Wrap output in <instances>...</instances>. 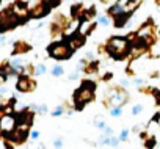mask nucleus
I'll return each instance as SVG.
<instances>
[{
  "label": "nucleus",
  "instance_id": "7ed1b4c3",
  "mask_svg": "<svg viewBox=\"0 0 160 149\" xmlns=\"http://www.w3.org/2000/svg\"><path fill=\"white\" fill-rule=\"evenodd\" d=\"M127 99H129V96H127V93L124 90H121V88H112V90L107 91V94L104 97V105L107 108L115 107V105H124L127 102Z\"/></svg>",
  "mask_w": 160,
  "mask_h": 149
},
{
  "label": "nucleus",
  "instance_id": "c756f323",
  "mask_svg": "<svg viewBox=\"0 0 160 149\" xmlns=\"http://www.w3.org/2000/svg\"><path fill=\"white\" fill-rule=\"evenodd\" d=\"M102 130H104V135H107V137H110V135H113V130H112L110 127H107V126H105V127H104Z\"/></svg>",
  "mask_w": 160,
  "mask_h": 149
},
{
  "label": "nucleus",
  "instance_id": "cd10ccee",
  "mask_svg": "<svg viewBox=\"0 0 160 149\" xmlns=\"http://www.w3.org/2000/svg\"><path fill=\"white\" fill-rule=\"evenodd\" d=\"M46 2H47V3L50 5V8H52V7H58L61 0H46Z\"/></svg>",
  "mask_w": 160,
  "mask_h": 149
},
{
  "label": "nucleus",
  "instance_id": "f704fd0d",
  "mask_svg": "<svg viewBox=\"0 0 160 149\" xmlns=\"http://www.w3.org/2000/svg\"><path fill=\"white\" fill-rule=\"evenodd\" d=\"M157 3H160V0H157Z\"/></svg>",
  "mask_w": 160,
  "mask_h": 149
},
{
  "label": "nucleus",
  "instance_id": "4468645a",
  "mask_svg": "<svg viewBox=\"0 0 160 149\" xmlns=\"http://www.w3.org/2000/svg\"><path fill=\"white\" fill-rule=\"evenodd\" d=\"M63 74H64V67L60 66V64H55V66L50 69V76H52V77H63Z\"/></svg>",
  "mask_w": 160,
  "mask_h": 149
},
{
  "label": "nucleus",
  "instance_id": "7c9ffc66",
  "mask_svg": "<svg viewBox=\"0 0 160 149\" xmlns=\"http://www.w3.org/2000/svg\"><path fill=\"white\" fill-rule=\"evenodd\" d=\"M7 42V36H5V33H0V44H5Z\"/></svg>",
  "mask_w": 160,
  "mask_h": 149
},
{
  "label": "nucleus",
  "instance_id": "c85d7f7f",
  "mask_svg": "<svg viewBox=\"0 0 160 149\" xmlns=\"http://www.w3.org/2000/svg\"><path fill=\"white\" fill-rule=\"evenodd\" d=\"M63 144H64V143H63V140H61V138H58V140H55V141H53V147H63Z\"/></svg>",
  "mask_w": 160,
  "mask_h": 149
},
{
  "label": "nucleus",
  "instance_id": "9b49d317",
  "mask_svg": "<svg viewBox=\"0 0 160 149\" xmlns=\"http://www.w3.org/2000/svg\"><path fill=\"white\" fill-rule=\"evenodd\" d=\"M11 10H13V13L22 21V17H25V16H28V7L24 3V2H14L11 7H10Z\"/></svg>",
  "mask_w": 160,
  "mask_h": 149
},
{
  "label": "nucleus",
  "instance_id": "412c9836",
  "mask_svg": "<svg viewBox=\"0 0 160 149\" xmlns=\"http://www.w3.org/2000/svg\"><path fill=\"white\" fill-rule=\"evenodd\" d=\"M119 143H121V141H119V138H116V137L110 135V141H108V146H112V147H116V146H118Z\"/></svg>",
  "mask_w": 160,
  "mask_h": 149
},
{
  "label": "nucleus",
  "instance_id": "dca6fc26",
  "mask_svg": "<svg viewBox=\"0 0 160 149\" xmlns=\"http://www.w3.org/2000/svg\"><path fill=\"white\" fill-rule=\"evenodd\" d=\"M110 115L113 118H119L122 115V105H115V107H110Z\"/></svg>",
  "mask_w": 160,
  "mask_h": 149
},
{
  "label": "nucleus",
  "instance_id": "b1692460",
  "mask_svg": "<svg viewBox=\"0 0 160 149\" xmlns=\"http://www.w3.org/2000/svg\"><path fill=\"white\" fill-rule=\"evenodd\" d=\"M118 138H119V141H126V140L129 138V130H127V129H122V130H121V135H119Z\"/></svg>",
  "mask_w": 160,
  "mask_h": 149
},
{
  "label": "nucleus",
  "instance_id": "ddd939ff",
  "mask_svg": "<svg viewBox=\"0 0 160 149\" xmlns=\"http://www.w3.org/2000/svg\"><path fill=\"white\" fill-rule=\"evenodd\" d=\"M122 11H126L124 10V5H121L119 2H116V3H113L110 8H108V14L113 17V16H116V14H119V13H122Z\"/></svg>",
  "mask_w": 160,
  "mask_h": 149
},
{
  "label": "nucleus",
  "instance_id": "393cba45",
  "mask_svg": "<svg viewBox=\"0 0 160 149\" xmlns=\"http://www.w3.org/2000/svg\"><path fill=\"white\" fill-rule=\"evenodd\" d=\"M7 80H8V76H7L3 71H0V85H5Z\"/></svg>",
  "mask_w": 160,
  "mask_h": 149
},
{
  "label": "nucleus",
  "instance_id": "0eeeda50",
  "mask_svg": "<svg viewBox=\"0 0 160 149\" xmlns=\"http://www.w3.org/2000/svg\"><path fill=\"white\" fill-rule=\"evenodd\" d=\"M18 124V118L14 115H10V113H3L0 116V135L2 137H8L14 127Z\"/></svg>",
  "mask_w": 160,
  "mask_h": 149
},
{
  "label": "nucleus",
  "instance_id": "6e6552de",
  "mask_svg": "<svg viewBox=\"0 0 160 149\" xmlns=\"http://www.w3.org/2000/svg\"><path fill=\"white\" fill-rule=\"evenodd\" d=\"M16 88L21 93H33L36 90V80L33 79V76H24V74H19Z\"/></svg>",
  "mask_w": 160,
  "mask_h": 149
},
{
  "label": "nucleus",
  "instance_id": "1a4fd4ad",
  "mask_svg": "<svg viewBox=\"0 0 160 149\" xmlns=\"http://www.w3.org/2000/svg\"><path fill=\"white\" fill-rule=\"evenodd\" d=\"M49 11H50V5L46 2V0H41L39 3L33 5V7L28 10V16L33 17V19H41V17H44Z\"/></svg>",
  "mask_w": 160,
  "mask_h": 149
},
{
  "label": "nucleus",
  "instance_id": "aec40b11",
  "mask_svg": "<svg viewBox=\"0 0 160 149\" xmlns=\"http://www.w3.org/2000/svg\"><path fill=\"white\" fill-rule=\"evenodd\" d=\"M93 122H94V126H96L98 129H101V130H102V129L105 127V121L102 119V116H96Z\"/></svg>",
  "mask_w": 160,
  "mask_h": 149
},
{
  "label": "nucleus",
  "instance_id": "423d86ee",
  "mask_svg": "<svg viewBox=\"0 0 160 149\" xmlns=\"http://www.w3.org/2000/svg\"><path fill=\"white\" fill-rule=\"evenodd\" d=\"M68 24H69V21H68V17H66L64 14H61V13L55 14V17H53L52 22H50V36H52L53 39L58 38L60 35L63 36L64 28L68 27Z\"/></svg>",
  "mask_w": 160,
  "mask_h": 149
},
{
  "label": "nucleus",
  "instance_id": "f03ea898",
  "mask_svg": "<svg viewBox=\"0 0 160 149\" xmlns=\"http://www.w3.org/2000/svg\"><path fill=\"white\" fill-rule=\"evenodd\" d=\"M130 50V42H129V38H124V36H113L110 38L107 42H105V52L118 60L124 58Z\"/></svg>",
  "mask_w": 160,
  "mask_h": 149
},
{
  "label": "nucleus",
  "instance_id": "9d476101",
  "mask_svg": "<svg viewBox=\"0 0 160 149\" xmlns=\"http://www.w3.org/2000/svg\"><path fill=\"white\" fill-rule=\"evenodd\" d=\"M85 38L87 36H83L80 32H75V33H72V35H69V38H68V44H69V47L72 49V52H75L77 49H80L83 44H85Z\"/></svg>",
  "mask_w": 160,
  "mask_h": 149
},
{
  "label": "nucleus",
  "instance_id": "39448f33",
  "mask_svg": "<svg viewBox=\"0 0 160 149\" xmlns=\"http://www.w3.org/2000/svg\"><path fill=\"white\" fill-rule=\"evenodd\" d=\"M22 21L13 13L11 8H7L0 13V33H5L8 30H13L16 28Z\"/></svg>",
  "mask_w": 160,
  "mask_h": 149
},
{
  "label": "nucleus",
  "instance_id": "2eb2a0df",
  "mask_svg": "<svg viewBox=\"0 0 160 149\" xmlns=\"http://www.w3.org/2000/svg\"><path fill=\"white\" fill-rule=\"evenodd\" d=\"M63 115H64V105H57L50 112V116H53V118H58V116H63Z\"/></svg>",
  "mask_w": 160,
  "mask_h": 149
},
{
  "label": "nucleus",
  "instance_id": "6ab92c4d",
  "mask_svg": "<svg viewBox=\"0 0 160 149\" xmlns=\"http://www.w3.org/2000/svg\"><path fill=\"white\" fill-rule=\"evenodd\" d=\"M98 25L108 27V25H110V19H108V16H99V17H98Z\"/></svg>",
  "mask_w": 160,
  "mask_h": 149
},
{
  "label": "nucleus",
  "instance_id": "20e7f679",
  "mask_svg": "<svg viewBox=\"0 0 160 149\" xmlns=\"http://www.w3.org/2000/svg\"><path fill=\"white\" fill-rule=\"evenodd\" d=\"M47 53H49V57H52L55 60H69L74 52L68 42H52L47 47Z\"/></svg>",
  "mask_w": 160,
  "mask_h": 149
},
{
  "label": "nucleus",
  "instance_id": "bb28decb",
  "mask_svg": "<svg viewBox=\"0 0 160 149\" xmlns=\"http://www.w3.org/2000/svg\"><path fill=\"white\" fill-rule=\"evenodd\" d=\"M78 72H80V71H77V69L72 71V72L69 74V80H75V79H78Z\"/></svg>",
  "mask_w": 160,
  "mask_h": 149
},
{
  "label": "nucleus",
  "instance_id": "4be33fe9",
  "mask_svg": "<svg viewBox=\"0 0 160 149\" xmlns=\"http://www.w3.org/2000/svg\"><path fill=\"white\" fill-rule=\"evenodd\" d=\"M36 112H38V115H46V113H47V105H46V104L38 105V107H36Z\"/></svg>",
  "mask_w": 160,
  "mask_h": 149
},
{
  "label": "nucleus",
  "instance_id": "a211bd4d",
  "mask_svg": "<svg viewBox=\"0 0 160 149\" xmlns=\"http://www.w3.org/2000/svg\"><path fill=\"white\" fill-rule=\"evenodd\" d=\"M21 74H24V76H35V66L33 64H25Z\"/></svg>",
  "mask_w": 160,
  "mask_h": 149
},
{
  "label": "nucleus",
  "instance_id": "f3484780",
  "mask_svg": "<svg viewBox=\"0 0 160 149\" xmlns=\"http://www.w3.org/2000/svg\"><path fill=\"white\" fill-rule=\"evenodd\" d=\"M46 72H47V67L44 63H39L38 66H35V76H44Z\"/></svg>",
  "mask_w": 160,
  "mask_h": 149
},
{
  "label": "nucleus",
  "instance_id": "a878e982",
  "mask_svg": "<svg viewBox=\"0 0 160 149\" xmlns=\"http://www.w3.org/2000/svg\"><path fill=\"white\" fill-rule=\"evenodd\" d=\"M141 112H143V105H135V107L132 108V115H135V116L140 115Z\"/></svg>",
  "mask_w": 160,
  "mask_h": 149
},
{
  "label": "nucleus",
  "instance_id": "5701e85b",
  "mask_svg": "<svg viewBox=\"0 0 160 149\" xmlns=\"http://www.w3.org/2000/svg\"><path fill=\"white\" fill-rule=\"evenodd\" d=\"M28 137H30L33 141H36V140H39V137H41V132H39V130H32V132L28 133Z\"/></svg>",
  "mask_w": 160,
  "mask_h": 149
},
{
  "label": "nucleus",
  "instance_id": "2f4dec72",
  "mask_svg": "<svg viewBox=\"0 0 160 149\" xmlns=\"http://www.w3.org/2000/svg\"><path fill=\"white\" fill-rule=\"evenodd\" d=\"M5 93H7V87H0V97H2V96H5Z\"/></svg>",
  "mask_w": 160,
  "mask_h": 149
},
{
  "label": "nucleus",
  "instance_id": "473e14b6",
  "mask_svg": "<svg viewBox=\"0 0 160 149\" xmlns=\"http://www.w3.org/2000/svg\"><path fill=\"white\" fill-rule=\"evenodd\" d=\"M146 146H148V147H152V146H154V140H149V141L146 143Z\"/></svg>",
  "mask_w": 160,
  "mask_h": 149
},
{
  "label": "nucleus",
  "instance_id": "f8f14e48",
  "mask_svg": "<svg viewBox=\"0 0 160 149\" xmlns=\"http://www.w3.org/2000/svg\"><path fill=\"white\" fill-rule=\"evenodd\" d=\"M32 50V46L25 41H16L13 46V55H24Z\"/></svg>",
  "mask_w": 160,
  "mask_h": 149
},
{
  "label": "nucleus",
  "instance_id": "f257e3e1",
  "mask_svg": "<svg viewBox=\"0 0 160 149\" xmlns=\"http://www.w3.org/2000/svg\"><path fill=\"white\" fill-rule=\"evenodd\" d=\"M94 91H96V85L90 80H85L80 88L74 93V97H72V105L75 110H82L88 102H91L94 99Z\"/></svg>",
  "mask_w": 160,
  "mask_h": 149
},
{
  "label": "nucleus",
  "instance_id": "72a5a7b5",
  "mask_svg": "<svg viewBox=\"0 0 160 149\" xmlns=\"http://www.w3.org/2000/svg\"><path fill=\"white\" fill-rule=\"evenodd\" d=\"M135 83H137V85H141V83H143V80H141V79H137V80H135Z\"/></svg>",
  "mask_w": 160,
  "mask_h": 149
}]
</instances>
